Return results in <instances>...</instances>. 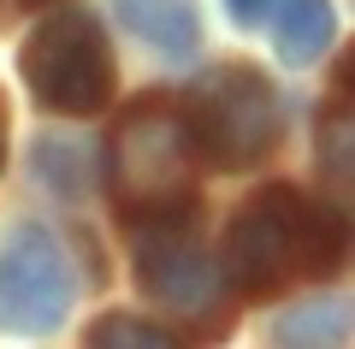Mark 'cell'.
Returning a JSON list of instances; mask_svg holds the SVG:
<instances>
[{"label":"cell","instance_id":"cell-1","mask_svg":"<svg viewBox=\"0 0 355 349\" xmlns=\"http://www.w3.org/2000/svg\"><path fill=\"white\" fill-rule=\"evenodd\" d=\"M349 249V225L338 207L308 201L302 189L272 184L231 219L225 231V273L243 296L291 284V278H326L343 266Z\"/></svg>","mask_w":355,"mask_h":349},{"label":"cell","instance_id":"cell-2","mask_svg":"<svg viewBox=\"0 0 355 349\" xmlns=\"http://www.w3.org/2000/svg\"><path fill=\"white\" fill-rule=\"evenodd\" d=\"M196 137L190 119L172 101H137L113 125V148H107V178L125 207V219H154V213L190 207L196 189Z\"/></svg>","mask_w":355,"mask_h":349},{"label":"cell","instance_id":"cell-3","mask_svg":"<svg viewBox=\"0 0 355 349\" xmlns=\"http://www.w3.org/2000/svg\"><path fill=\"white\" fill-rule=\"evenodd\" d=\"M137 284L184 325H225V278L196 237L190 207L137 219Z\"/></svg>","mask_w":355,"mask_h":349},{"label":"cell","instance_id":"cell-4","mask_svg":"<svg viewBox=\"0 0 355 349\" xmlns=\"http://www.w3.org/2000/svg\"><path fill=\"white\" fill-rule=\"evenodd\" d=\"M190 137L196 154L219 172H237V166L266 160V148L279 142V101L249 65H219L202 77L190 101Z\"/></svg>","mask_w":355,"mask_h":349},{"label":"cell","instance_id":"cell-5","mask_svg":"<svg viewBox=\"0 0 355 349\" xmlns=\"http://www.w3.org/2000/svg\"><path fill=\"white\" fill-rule=\"evenodd\" d=\"M24 83L53 112H101L113 95V53L89 12H53L24 42Z\"/></svg>","mask_w":355,"mask_h":349},{"label":"cell","instance_id":"cell-6","mask_svg":"<svg viewBox=\"0 0 355 349\" xmlns=\"http://www.w3.org/2000/svg\"><path fill=\"white\" fill-rule=\"evenodd\" d=\"M77 273L65 261L60 237L42 225H18L0 249V332L18 337H48L71 314Z\"/></svg>","mask_w":355,"mask_h":349},{"label":"cell","instance_id":"cell-7","mask_svg":"<svg viewBox=\"0 0 355 349\" xmlns=\"http://www.w3.org/2000/svg\"><path fill=\"white\" fill-rule=\"evenodd\" d=\"M119 24L137 42H148L166 60H190L196 53V0H113Z\"/></svg>","mask_w":355,"mask_h":349},{"label":"cell","instance_id":"cell-8","mask_svg":"<svg viewBox=\"0 0 355 349\" xmlns=\"http://www.w3.org/2000/svg\"><path fill=\"white\" fill-rule=\"evenodd\" d=\"M331 0H284L279 6V24H272V42H279V60L284 65H314L320 53L331 48Z\"/></svg>","mask_w":355,"mask_h":349},{"label":"cell","instance_id":"cell-9","mask_svg":"<svg viewBox=\"0 0 355 349\" xmlns=\"http://www.w3.org/2000/svg\"><path fill=\"white\" fill-rule=\"evenodd\" d=\"M355 332V302L349 296H320V302H296L291 314L272 320L279 343H343Z\"/></svg>","mask_w":355,"mask_h":349},{"label":"cell","instance_id":"cell-10","mask_svg":"<svg viewBox=\"0 0 355 349\" xmlns=\"http://www.w3.org/2000/svg\"><path fill=\"white\" fill-rule=\"evenodd\" d=\"M320 166L355 189V112H331L320 125Z\"/></svg>","mask_w":355,"mask_h":349},{"label":"cell","instance_id":"cell-11","mask_svg":"<svg viewBox=\"0 0 355 349\" xmlns=\"http://www.w3.org/2000/svg\"><path fill=\"white\" fill-rule=\"evenodd\" d=\"M89 343H125V349H172V332L166 325H148V320H130V314H107Z\"/></svg>","mask_w":355,"mask_h":349},{"label":"cell","instance_id":"cell-12","mask_svg":"<svg viewBox=\"0 0 355 349\" xmlns=\"http://www.w3.org/2000/svg\"><path fill=\"white\" fill-rule=\"evenodd\" d=\"M272 6H279V0H225V12L237 18V24H266Z\"/></svg>","mask_w":355,"mask_h":349},{"label":"cell","instance_id":"cell-13","mask_svg":"<svg viewBox=\"0 0 355 349\" xmlns=\"http://www.w3.org/2000/svg\"><path fill=\"white\" fill-rule=\"evenodd\" d=\"M343 89H355V48L343 53Z\"/></svg>","mask_w":355,"mask_h":349},{"label":"cell","instance_id":"cell-14","mask_svg":"<svg viewBox=\"0 0 355 349\" xmlns=\"http://www.w3.org/2000/svg\"><path fill=\"white\" fill-rule=\"evenodd\" d=\"M0 160H6V125H0Z\"/></svg>","mask_w":355,"mask_h":349}]
</instances>
